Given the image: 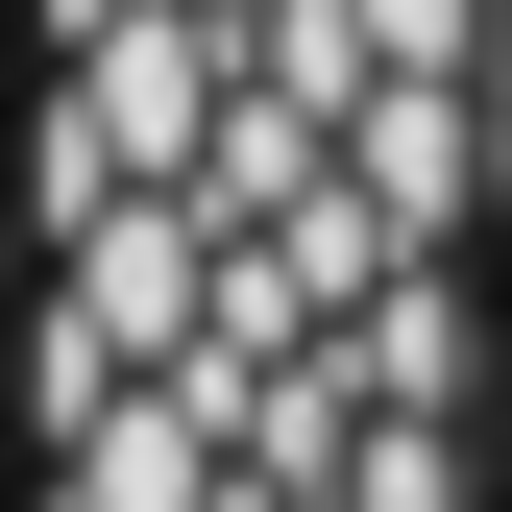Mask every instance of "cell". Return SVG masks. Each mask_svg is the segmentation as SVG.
I'll use <instances>...</instances> for the list:
<instances>
[{
  "label": "cell",
  "mask_w": 512,
  "mask_h": 512,
  "mask_svg": "<svg viewBox=\"0 0 512 512\" xmlns=\"http://www.w3.org/2000/svg\"><path fill=\"white\" fill-rule=\"evenodd\" d=\"M464 25H488V0H342V49H366V74H464Z\"/></svg>",
  "instance_id": "obj_1"
}]
</instances>
